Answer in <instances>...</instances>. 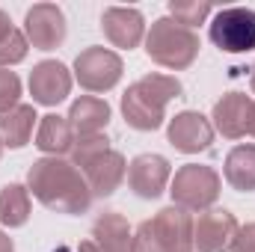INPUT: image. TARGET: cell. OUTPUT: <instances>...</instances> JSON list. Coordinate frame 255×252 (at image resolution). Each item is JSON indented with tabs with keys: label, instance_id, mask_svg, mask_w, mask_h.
Instances as JSON below:
<instances>
[{
	"label": "cell",
	"instance_id": "26",
	"mask_svg": "<svg viewBox=\"0 0 255 252\" xmlns=\"http://www.w3.org/2000/svg\"><path fill=\"white\" fill-rule=\"evenodd\" d=\"M130 252H166L163 244L157 241L154 229H151V220L139 223V229L133 232V244H130Z\"/></svg>",
	"mask_w": 255,
	"mask_h": 252
},
{
	"label": "cell",
	"instance_id": "5",
	"mask_svg": "<svg viewBox=\"0 0 255 252\" xmlns=\"http://www.w3.org/2000/svg\"><path fill=\"white\" fill-rule=\"evenodd\" d=\"M211 42L223 54H250L255 51V12L247 6H226L208 24Z\"/></svg>",
	"mask_w": 255,
	"mask_h": 252
},
{
	"label": "cell",
	"instance_id": "29",
	"mask_svg": "<svg viewBox=\"0 0 255 252\" xmlns=\"http://www.w3.org/2000/svg\"><path fill=\"white\" fill-rule=\"evenodd\" d=\"M0 252H15V244H12V238L0 229Z\"/></svg>",
	"mask_w": 255,
	"mask_h": 252
},
{
	"label": "cell",
	"instance_id": "20",
	"mask_svg": "<svg viewBox=\"0 0 255 252\" xmlns=\"http://www.w3.org/2000/svg\"><path fill=\"white\" fill-rule=\"evenodd\" d=\"M39 122L33 104H18L15 110L0 116V142L3 148H24L33 136V127Z\"/></svg>",
	"mask_w": 255,
	"mask_h": 252
},
{
	"label": "cell",
	"instance_id": "6",
	"mask_svg": "<svg viewBox=\"0 0 255 252\" xmlns=\"http://www.w3.org/2000/svg\"><path fill=\"white\" fill-rule=\"evenodd\" d=\"M122 71H125L122 57L110 48H101V45L80 51L74 60V80L86 92H110L122 80Z\"/></svg>",
	"mask_w": 255,
	"mask_h": 252
},
{
	"label": "cell",
	"instance_id": "2",
	"mask_svg": "<svg viewBox=\"0 0 255 252\" xmlns=\"http://www.w3.org/2000/svg\"><path fill=\"white\" fill-rule=\"evenodd\" d=\"M184 86L172 74H142L133 80L122 95V116L133 130L151 133L163 125L166 119V104L172 98H181Z\"/></svg>",
	"mask_w": 255,
	"mask_h": 252
},
{
	"label": "cell",
	"instance_id": "17",
	"mask_svg": "<svg viewBox=\"0 0 255 252\" xmlns=\"http://www.w3.org/2000/svg\"><path fill=\"white\" fill-rule=\"evenodd\" d=\"M74 130L68 125V119L60 113H48V116H39V127H36V148L45 154V157H65L71 154V145H74Z\"/></svg>",
	"mask_w": 255,
	"mask_h": 252
},
{
	"label": "cell",
	"instance_id": "8",
	"mask_svg": "<svg viewBox=\"0 0 255 252\" xmlns=\"http://www.w3.org/2000/svg\"><path fill=\"white\" fill-rule=\"evenodd\" d=\"M238 217L226 208H208L193 223V250L199 252H229L238 235Z\"/></svg>",
	"mask_w": 255,
	"mask_h": 252
},
{
	"label": "cell",
	"instance_id": "13",
	"mask_svg": "<svg viewBox=\"0 0 255 252\" xmlns=\"http://www.w3.org/2000/svg\"><path fill=\"white\" fill-rule=\"evenodd\" d=\"M193 223L196 220L190 211L178 205H166L154 214L151 229L166 252H193Z\"/></svg>",
	"mask_w": 255,
	"mask_h": 252
},
{
	"label": "cell",
	"instance_id": "31",
	"mask_svg": "<svg viewBox=\"0 0 255 252\" xmlns=\"http://www.w3.org/2000/svg\"><path fill=\"white\" fill-rule=\"evenodd\" d=\"M247 133L255 136V101H253V113H250V127H247Z\"/></svg>",
	"mask_w": 255,
	"mask_h": 252
},
{
	"label": "cell",
	"instance_id": "3",
	"mask_svg": "<svg viewBox=\"0 0 255 252\" xmlns=\"http://www.w3.org/2000/svg\"><path fill=\"white\" fill-rule=\"evenodd\" d=\"M202 51V42H199V33L172 21L169 15L166 18H157L148 30H145V54L148 60L169 71H184L196 63Z\"/></svg>",
	"mask_w": 255,
	"mask_h": 252
},
{
	"label": "cell",
	"instance_id": "21",
	"mask_svg": "<svg viewBox=\"0 0 255 252\" xmlns=\"http://www.w3.org/2000/svg\"><path fill=\"white\" fill-rule=\"evenodd\" d=\"M33 211V199L27 184H6L0 190V223L9 229H21L27 226Z\"/></svg>",
	"mask_w": 255,
	"mask_h": 252
},
{
	"label": "cell",
	"instance_id": "15",
	"mask_svg": "<svg viewBox=\"0 0 255 252\" xmlns=\"http://www.w3.org/2000/svg\"><path fill=\"white\" fill-rule=\"evenodd\" d=\"M83 175H86V184H89L95 199H107V196H113L116 190L122 187V181H125V175H128V160L122 151L110 148L101 157H95L83 169Z\"/></svg>",
	"mask_w": 255,
	"mask_h": 252
},
{
	"label": "cell",
	"instance_id": "7",
	"mask_svg": "<svg viewBox=\"0 0 255 252\" xmlns=\"http://www.w3.org/2000/svg\"><path fill=\"white\" fill-rule=\"evenodd\" d=\"M68 24L57 3H33L24 15V36L36 51H54L65 42Z\"/></svg>",
	"mask_w": 255,
	"mask_h": 252
},
{
	"label": "cell",
	"instance_id": "12",
	"mask_svg": "<svg viewBox=\"0 0 255 252\" xmlns=\"http://www.w3.org/2000/svg\"><path fill=\"white\" fill-rule=\"evenodd\" d=\"M101 30L113 48L133 51L145 42V18L133 6H107L101 12Z\"/></svg>",
	"mask_w": 255,
	"mask_h": 252
},
{
	"label": "cell",
	"instance_id": "24",
	"mask_svg": "<svg viewBox=\"0 0 255 252\" xmlns=\"http://www.w3.org/2000/svg\"><path fill=\"white\" fill-rule=\"evenodd\" d=\"M27 51H30V42H27L24 30H12V33L0 42V68L24 63V60H27Z\"/></svg>",
	"mask_w": 255,
	"mask_h": 252
},
{
	"label": "cell",
	"instance_id": "9",
	"mask_svg": "<svg viewBox=\"0 0 255 252\" xmlns=\"http://www.w3.org/2000/svg\"><path fill=\"white\" fill-rule=\"evenodd\" d=\"M172 181V166L163 154H136L128 163V187L136 199H157Z\"/></svg>",
	"mask_w": 255,
	"mask_h": 252
},
{
	"label": "cell",
	"instance_id": "28",
	"mask_svg": "<svg viewBox=\"0 0 255 252\" xmlns=\"http://www.w3.org/2000/svg\"><path fill=\"white\" fill-rule=\"evenodd\" d=\"M12 30H15V27H12V21H9V15H6V12L0 9V42H3V39H6V36L12 33Z\"/></svg>",
	"mask_w": 255,
	"mask_h": 252
},
{
	"label": "cell",
	"instance_id": "1",
	"mask_svg": "<svg viewBox=\"0 0 255 252\" xmlns=\"http://www.w3.org/2000/svg\"><path fill=\"white\" fill-rule=\"evenodd\" d=\"M30 196L57 214H86L92 208V190L86 175L65 157H39L27 172Z\"/></svg>",
	"mask_w": 255,
	"mask_h": 252
},
{
	"label": "cell",
	"instance_id": "16",
	"mask_svg": "<svg viewBox=\"0 0 255 252\" xmlns=\"http://www.w3.org/2000/svg\"><path fill=\"white\" fill-rule=\"evenodd\" d=\"M68 125L74 130V136H92L101 133L110 122V104L98 95H80L71 101L68 107Z\"/></svg>",
	"mask_w": 255,
	"mask_h": 252
},
{
	"label": "cell",
	"instance_id": "33",
	"mask_svg": "<svg viewBox=\"0 0 255 252\" xmlns=\"http://www.w3.org/2000/svg\"><path fill=\"white\" fill-rule=\"evenodd\" d=\"M0 154H3V142H0Z\"/></svg>",
	"mask_w": 255,
	"mask_h": 252
},
{
	"label": "cell",
	"instance_id": "18",
	"mask_svg": "<svg viewBox=\"0 0 255 252\" xmlns=\"http://www.w3.org/2000/svg\"><path fill=\"white\" fill-rule=\"evenodd\" d=\"M92 241L101 252H130L133 232H130V226L122 214L107 211L92 223Z\"/></svg>",
	"mask_w": 255,
	"mask_h": 252
},
{
	"label": "cell",
	"instance_id": "27",
	"mask_svg": "<svg viewBox=\"0 0 255 252\" xmlns=\"http://www.w3.org/2000/svg\"><path fill=\"white\" fill-rule=\"evenodd\" d=\"M229 252H255V223H247V226L238 229Z\"/></svg>",
	"mask_w": 255,
	"mask_h": 252
},
{
	"label": "cell",
	"instance_id": "25",
	"mask_svg": "<svg viewBox=\"0 0 255 252\" xmlns=\"http://www.w3.org/2000/svg\"><path fill=\"white\" fill-rule=\"evenodd\" d=\"M21 98V77L9 68H0V116L15 110Z\"/></svg>",
	"mask_w": 255,
	"mask_h": 252
},
{
	"label": "cell",
	"instance_id": "10",
	"mask_svg": "<svg viewBox=\"0 0 255 252\" xmlns=\"http://www.w3.org/2000/svg\"><path fill=\"white\" fill-rule=\"evenodd\" d=\"M30 95H33V104H42V107H57L63 104L65 98L71 95V71L65 68L60 60H42V63L33 65L30 71Z\"/></svg>",
	"mask_w": 255,
	"mask_h": 252
},
{
	"label": "cell",
	"instance_id": "30",
	"mask_svg": "<svg viewBox=\"0 0 255 252\" xmlns=\"http://www.w3.org/2000/svg\"><path fill=\"white\" fill-rule=\"evenodd\" d=\"M74 252H101V250L95 247V241H80V244H77V250H74Z\"/></svg>",
	"mask_w": 255,
	"mask_h": 252
},
{
	"label": "cell",
	"instance_id": "11",
	"mask_svg": "<svg viewBox=\"0 0 255 252\" xmlns=\"http://www.w3.org/2000/svg\"><path fill=\"white\" fill-rule=\"evenodd\" d=\"M166 139L181 154H199V151H208L211 148V142H214V125L199 110H184L175 119H169Z\"/></svg>",
	"mask_w": 255,
	"mask_h": 252
},
{
	"label": "cell",
	"instance_id": "19",
	"mask_svg": "<svg viewBox=\"0 0 255 252\" xmlns=\"http://www.w3.org/2000/svg\"><path fill=\"white\" fill-rule=\"evenodd\" d=\"M223 175L229 181V187L238 193H255V145H235L226 154L223 163Z\"/></svg>",
	"mask_w": 255,
	"mask_h": 252
},
{
	"label": "cell",
	"instance_id": "23",
	"mask_svg": "<svg viewBox=\"0 0 255 252\" xmlns=\"http://www.w3.org/2000/svg\"><path fill=\"white\" fill-rule=\"evenodd\" d=\"M211 12H214V6L205 0H169V18L190 27V30L205 24L211 18Z\"/></svg>",
	"mask_w": 255,
	"mask_h": 252
},
{
	"label": "cell",
	"instance_id": "32",
	"mask_svg": "<svg viewBox=\"0 0 255 252\" xmlns=\"http://www.w3.org/2000/svg\"><path fill=\"white\" fill-rule=\"evenodd\" d=\"M250 86H253V92H255V65H253V77H250Z\"/></svg>",
	"mask_w": 255,
	"mask_h": 252
},
{
	"label": "cell",
	"instance_id": "4",
	"mask_svg": "<svg viewBox=\"0 0 255 252\" xmlns=\"http://www.w3.org/2000/svg\"><path fill=\"white\" fill-rule=\"evenodd\" d=\"M223 190V178L214 166L205 163H184L181 169H175L172 181H169V196L172 205L184 208V211H208L214 208V202L220 199Z\"/></svg>",
	"mask_w": 255,
	"mask_h": 252
},
{
	"label": "cell",
	"instance_id": "22",
	"mask_svg": "<svg viewBox=\"0 0 255 252\" xmlns=\"http://www.w3.org/2000/svg\"><path fill=\"white\" fill-rule=\"evenodd\" d=\"M104 151H110V139H107V133H92V136H77L74 139V145H71V154H68V160L83 172L95 157H101Z\"/></svg>",
	"mask_w": 255,
	"mask_h": 252
},
{
	"label": "cell",
	"instance_id": "14",
	"mask_svg": "<svg viewBox=\"0 0 255 252\" xmlns=\"http://www.w3.org/2000/svg\"><path fill=\"white\" fill-rule=\"evenodd\" d=\"M250 113H253V98L247 92H229L214 104L211 125L226 139H241V136H247Z\"/></svg>",
	"mask_w": 255,
	"mask_h": 252
}]
</instances>
